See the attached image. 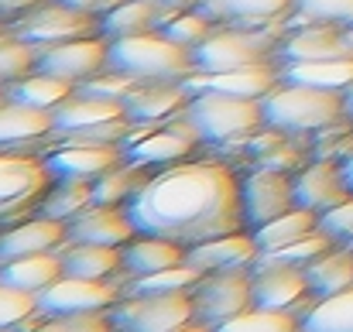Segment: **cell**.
<instances>
[{
    "mask_svg": "<svg viewBox=\"0 0 353 332\" xmlns=\"http://www.w3.org/2000/svg\"><path fill=\"white\" fill-rule=\"evenodd\" d=\"M141 236H161L179 247H196L247 229L240 178L223 161H185L151 175L127 203Z\"/></svg>",
    "mask_w": 353,
    "mask_h": 332,
    "instance_id": "1",
    "label": "cell"
},
{
    "mask_svg": "<svg viewBox=\"0 0 353 332\" xmlns=\"http://www.w3.org/2000/svg\"><path fill=\"white\" fill-rule=\"evenodd\" d=\"M264 123L281 134H319L347 116V93L302 86V83H278L264 100Z\"/></svg>",
    "mask_w": 353,
    "mask_h": 332,
    "instance_id": "2",
    "label": "cell"
},
{
    "mask_svg": "<svg viewBox=\"0 0 353 332\" xmlns=\"http://www.w3.org/2000/svg\"><path fill=\"white\" fill-rule=\"evenodd\" d=\"M107 69L127 72L141 83H154V79L185 83L196 72V59H192V48L165 38L161 31H148V34L114 38L110 55H107Z\"/></svg>",
    "mask_w": 353,
    "mask_h": 332,
    "instance_id": "3",
    "label": "cell"
},
{
    "mask_svg": "<svg viewBox=\"0 0 353 332\" xmlns=\"http://www.w3.org/2000/svg\"><path fill=\"white\" fill-rule=\"evenodd\" d=\"M185 116L192 127L203 134L206 144H234V141H250L264 123V103L250 96H234L220 90H196Z\"/></svg>",
    "mask_w": 353,
    "mask_h": 332,
    "instance_id": "4",
    "label": "cell"
},
{
    "mask_svg": "<svg viewBox=\"0 0 353 332\" xmlns=\"http://www.w3.org/2000/svg\"><path fill=\"white\" fill-rule=\"evenodd\" d=\"M196 72H230L243 65H264L278 59V28H216L203 45L192 48Z\"/></svg>",
    "mask_w": 353,
    "mask_h": 332,
    "instance_id": "5",
    "label": "cell"
},
{
    "mask_svg": "<svg viewBox=\"0 0 353 332\" xmlns=\"http://www.w3.org/2000/svg\"><path fill=\"white\" fill-rule=\"evenodd\" d=\"M107 315L114 332H175L192 322V295H120Z\"/></svg>",
    "mask_w": 353,
    "mask_h": 332,
    "instance_id": "6",
    "label": "cell"
},
{
    "mask_svg": "<svg viewBox=\"0 0 353 332\" xmlns=\"http://www.w3.org/2000/svg\"><path fill=\"white\" fill-rule=\"evenodd\" d=\"M55 185L45 158L21 154V151H0V222H14L28 216L45 192Z\"/></svg>",
    "mask_w": 353,
    "mask_h": 332,
    "instance_id": "7",
    "label": "cell"
},
{
    "mask_svg": "<svg viewBox=\"0 0 353 332\" xmlns=\"http://www.w3.org/2000/svg\"><path fill=\"white\" fill-rule=\"evenodd\" d=\"M14 34L31 41L34 48H52L72 38H93L103 34V17L83 14L62 0H41L31 10H24L14 24Z\"/></svg>",
    "mask_w": 353,
    "mask_h": 332,
    "instance_id": "8",
    "label": "cell"
},
{
    "mask_svg": "<svg viewBox=\"0 0 353 332\" xmlns=\"http://www.w3.org/2000/svg\"><path fill=\"white\" fill-rule=\"evenodd\" d=\"M250 267H234V271H216L203 274V281L189 291L192 295V322L206 329H220L223 322L236 319L240 312L254 309L250 305Z\"/></svg>",
    "mask_w": 353,
    "mask_h": 332,
    "instance_id": "9",
    "label": "cell"
},
{
    "mask_svg": "<svg viewBox=\"0 0 353 332\" xmlns=\"http://www.w3.org/2000/svg\"><path fill=\"white\" fill-rule=\"evenodd\" d=\"M154 130H130L127 137V161H137L144 168H158V165H175L182 158H189L199 144H203V134L192 127V120L185 113L179 116H168L161 123H151Z\"/></svg>",
    "mask_w": 353,
    "mask_h": 332,
    "instance_id": "10",
    "label": "cell"
},
{
    "mask_svg": "<svg viewBox=\"0 0 353 332\" xmlns=\"http://www.w3.org/2000/svg\"><path fill=\"white\" fill-rule=\"evenodd\" d=\"M250 305L254 309H271V312H295L299 319L319 302L309 298V278L305 267H288V264H254L250 267Z\"/></svg>",
    "mask_w": 353,
    "mask_h": 332,
    "instance_id": "11",
    "label": "cell"
},
{
    "mask_svg": "<svg viewBox=\"0 0 353 332\" xmlns=\"http://www.w3.org/2000/svg\"><path fill=\"white\" fill-rule=\"evenodd\" d=\"M240 203L247 229H261L264 222L295 209V175L274 168H254L247 178H240Z\"/></svg>",
    "mask_w": 353,
    "mask_h": 332,
    "instance_id": "12",
    "label": "cell"
},
{
    "mask_svg": "<svg viewBox=\"0 0 353 332\" xmlns=\"http://www.w3.org/2000/svg\"><path fill=\"white\" fill-rule=\"evenodd\" d=\"M120 298V284L114 281H86L62 274L45 291H38V312L52 315H79V312H107Z\"/></svg>",
    "mask_w": 353,
    "mask_h": 332,
    "instance_id": "13",
    "label": "cell"
},
{
    "mask_svg": "<svg viewBox=\"0 0 353 332\" xmlns=\"http://www.w3.org/2000/svg\"><path fill=\"white\" fill-rule=\"evenodd\" d=\"M107 55H110V38L107 34H93V38H72L52 48H38V69L69 83H86L90 76L107 69Z\"/></svg>",
    "mask_w": 353,
    "mask_h": 332,
    "instance_id": "14",
    "label": "cell"
},
{
    "mask_svg": "<svg viewBox=\"0 0 353 332\" xmlns=\"http://www.w3.org/2000/svg\"><path fill=\"white\" fill-rule=\"evenodd\" d=\"M278 59L285 62H326L353 59V34L340 24H299L288 28V38L278 41Z\"/></svg>",
    "mask_w": 353,
    "mask_h": 332,
    "instance_id": "15",
    "label": "cell"
},
{
    "mask_svg": "<svg viewBox=\"0 0 353 332\" xmlns=\"http://www.w3.org/2000/svg\"><path fill=\"white\" fill-rule=\"evenodd\" d=\"M350 196H353V189H350V182H347V175H343V165L340 161L316 158L312 165H305L295 175V206H302V209H309L316 216L336 209Z\"/></svg>",
    "mask_w": 353,
    "mask_h": 332,
    "instance_id": "16",
    "label": "cell"
},
{
    "mask_svg": "<svg viewBox=\"0 0 353 332\" xmlns=\"http://www.w3.org/2000/svg\"><path fill=\"white\" fill-rule=\"evenodd\" d=\"M120 158H127V151H120L117 144H62L45 154V165L55 182H97L100 175L117 168Z\"/></svg>",
    "mask_w": 353,
    "mask_h": 332,
    "instance_id": "17",
    "label": "cell"
},
{
    "mask_svg": "<svg viewBox=\"0 0 353 332\" xmlns=\"http://www.w3.org/2000/svg\"><path fill=\"white\" fill-rule=\"evenodd\" d=\"M261 257V247L254 240V233H227L206 243H196L185 250V264L199 267L203 274H216V271H234V267H254Z\"/></svg>",
    "mask_w": 353,
    "mask_h": 332,
    "instance_id": "18",
    "label": "cell"
},
{
    "mask_svg": "<svg viewBox=\"0 0 353 332\" xmlns=\"http://www.w3.org/2000/svg\"><path fill=\"white\" fill-rule=\"evenodd\" d=\"M137 236V226L130 220L127 206H90L76 220H69V240L65 243H103V247H123Z\"/></svg>",
    "mask_w": 353,
    "mask_h": 332,
    "instance_id": "19",
    "label": "cell"
},
{
    "mask_svg": "<svg viewBox=\"0 0 353 332\" xmlns=\"http://www.w3.org/2000/svg\"><path fill=\"white\" fill-rule=\"evenodd\" d=\"M196 10H203L216 24L236 28H278L295 10V0H199Z\"/></svg>",
    "mask_w": 353,
    "mask_h": 332,
    "instance_id": "20",
    "label": "cell"
},
{
    "mask_svg": "<svg viewBox=\"0 0 353 332\" xmlns=\"http://www.w3.org/2000/svg\"><path fill=\"white\" fill-rule=\"evenodd\" d=\"M278 83H281V72L271 62L243 65V69H230V72H192L185 79L189 93H196V90H220V93L250 96V100H264Z\"/></svg>",
    "mask_w": 353,
    "mask_h": 332,
    "instance_id": "21",
    "label": "cell"
},
{
    "mask_svg": "<svg viewBox=\"0 0 353 332\" xmlns=\"http://www.w3.org/2000/svg\"><path fill=\"white\" fill-rule=\"evenodd\" d=\"M65 240H69V222L62 220L38 216V220L17 222V226L0 233V264L17 260V257H31V253L59 250V247H65Z\"/></svg>",
    "mask_w": 353,
    "mask_h": 332,
    "instance_id": "22",
    "label": "cell"
},
{
    "mask_svg": "<svg viewBox=\"0 0 353 332\" xmlns=\"http://www.w3.org/2000/svg\"><path fill=\"white\" fill-rule=\"evenodd\" d=\"M55 130V113L28 107L21 100L0 96V151H21L24 144L48 141Z\"/></svg>",
    "mask_w": 353,
    "mask_h": 332,
    "instance_id": "23",
    "label": "cell"
},
{
    "mask_svg": "<svg viewBox=\"0 0 353 332\" xmlns=\"http://www.w3.org/2000/svg\"><path fill=\"white\" fill-rule=\"evenodd\" d=\"M192 93L185 83H168V79H154V83H137V90L123 100L127 103V116L134 123H161L168 116L189 107Z\"/></svg>",
    "mask_w": 353,
    "mask_h": 332,
    "instance_id": "24",
    "label": "cell"
},
{
    "mask_svg": "<svg viewBox=\"0 0 353 332\" xmlns=\"http://www.w3.org/2000/svg\"><path fill=\"white\" fill-rule=\"evenodd\" d=\"M52 113H55V130L52 134H72V130H86V127L123 120L127 116V103L123 100H103V96L76 90L69 100H62Z\"/></svg>",
    "mask_w": 353,
    "mask_h": 332,
    "instance_id": "25",
    "label": "cell"
},
{
    "mask_svg": "<svg viewBox=\"0 0 353 332\" xmlns=\"http://www.w3.org/2000/svg\"><path fill=\"white\" fill-rule=\"evenodd\" d=\"M120 253H123V271H120L123 284L134 281V278H144V274L185 264V247H179L172 240H161V236H141V233L130 243H123Z\"/></svg>",
    "mask_w": 353,
    "mask_h": 332,
    "instance_id": "26",
    "label": "cell"
},
{
    "mask_svg": "<svg viewBox=\"0 0 353 332\" xmlns=\"http://www.w3.org/2000/svg\"><path fill=\"white\" fill-rule=\"evenodd\" d=\"M62 267L69 278H86V281H110L123 271V253L120 247H103V243H65L59 247ZM117 284V281H114Z\"/></svg>",
    "mask_w": 353,
    "mask_h": 332,
    "instance_id": "27",
    "label": "cell"
},
{
    "mask_svg": "<svg viewBox=\"0 0 353 332\" xmlns=\"http://www.w3.org/2000/svg\"><path fill=\"white\" fill-rule=\"evenodd\" d=\"M182 14V10H179ZM175 17V10H165L151 0H123L117 3L107 17H103V34L114 38H130V34H148V31H161L168 21Z\"/></svg>",
    "mask_w": 353,
    "mask_h": 332,
    "instance_id": "28",
    "label": "cell"
},
{
    "mask_svg": "<svg viewBox=\"0 0 353 332\" xmlns=\"http://www.w3.org/2000/svg\"><path fill=\"white\" fill-rule=\"evenodd\" d=\"M309 278V295L312 298H330L353 288V247L350 243H336L330 247L323 257H316L305 267Z\"/></svg>",
    "mask_w": 353,
    "mask_h": 332,
    "instance_id": "29",
    "label": "cell"
},
{
    "mask_svg": "<svg viewBox=\"0 0 353 332\" xmlns=\"http://www.w3.org/2000/svg\"><path fill=\"white\" fill-rule=\"evenodd\" d=\"M62 274H65V267H62L59 250L31 253V257H17V260L0 264V284H10V288H21V291H31V295L45 291Z\"/></svg>",
    "mask_w": 353,
    "mask_h": 332,
    "instance_id": "30",
    "label": "cell"
},
{
    "mask_svg": "<svg viewBox=\"0 0 353 332\" xmlns=\"http://www.w3.org/2000/svg\"><path fill=\"white\" fill-rule=\"evenodd\" d=\"M281 83H302V86H319V90H336L347 93L353 86V59H326V62H285Z\"/></svg>",
    "mask_w": 353,
    "mask_h": 332,
    "instance_id": "31",
    "label": "cell"
},
{
    "mask_svg": "<svg viewBox=\"0 0 353 332\" xmlns=\"http://www.w3.org/2000/svg\"><path fill=\"white\" fill-rule=\"evenodd\" d=\"M151 168L137 165V161H127L110 168L107 175H100L93 182V206H127L148 182H151Z\"/></svg>",
    "mask_w": 353,
    "mask_h": 332,
    "instance_id": "32",
    "label": "cell"
},
{
    "mask_svg": "<svg viewBox=\"0 0 353 332\" xmlns=\"http://www.w3.org/2000/svg\"><path fill=\"white\" fill-rule=\"evenodd\" d=\"M72 93H76V83L59 79V76H48V72H41V69H34L31 76H24V79L3 86V96L21 100V103H28V107H41V110H55V107H59L62 100H69Z\"/></svg>",
    "mask_w": 353,
    "mask_h": 332,
    "instance_id": "33",
    "label": "cell"
},
{
    "mask_svg": "<svg viewBox=\"0 0 353 332\" xmlns=\"http://www.w3.org/2000/svg\"><path fill=\"white\" fill-rule=\"evenodd\" d=\"M312 229H319V216L302 209V206H295L285 216H278V220L264 222L261 229H254V240H257L261 253H268V250H278V247H288V243L309 236Z\"/></svg>",
    "mask_w": 353,
    "mask_h": 332,
    "instance_id": "34",
    "label": "cell"
},
{
    "mask_svg": "<svg viewBox=\"0 0 353 332\" xmlns=\"http://www.w3.org/2000/svg\"><path fill=\"white\" fill-rule=\"evenodd\" d=\"M93 206V182H72V178H65V182H55L48 192H45V199L38 203V213L41 216H48V220H76L79 213H86Z\"/></svg>",
    "mask_w": 353,
    "mask_h": 332,
    "instance_id": "35",
    "label": "cell"
},
{
    "mask_svg": "<svg viewBox=\"0 0 353 332\" xmlns=\"http://www.w3.org/2000/svg\"><path fill=\"white\" fill-rule=\"evenodd\" d=\"M199 281H203V271H199V267H192V264H175V267H165V271H154V274H144V278L127 281L120 295H172V291H192Z\"/></svg>",
    "mask_w": 353,
    "mask_h": 332,
    "instance_id": "36",
    "label": "cell"
},
{
    "mask_svg": "<svg viewBox=\"0 0 353 332\" xmlns=\"http://www.w3.org/2000/svg\"><path fill=\"white\" fill-rule=\"evenodd\" d=\"M302 332H353V288L319 298L302 315Z\"/></svg>",
    "mask_w": 353,
    "mask_h": 332,
    "instance_id": "37",
    "label": "cell"
},
{
    "mask_svg": "<svg viewBox=\"0 0 353 332\" xmlns=\"http://www.w3.org/2000/svg\"><path fill=\"white\" fill-rule=\"evenodd\" d=\"M38 69V48L24 38H17L14 31L3 34L0 31V86H10L24 76H31Z\"/></svg>",
    "mask_w": 353,
    "mask_h": 332,
    "instance_id": "38",
    "label": "cell"
},
{
    "mask_svg": "<svg viewBox=\"0 0 353 332\" xmlns=\"http://www.w3.org/2000/svg\"><path fill=\"white\" fill-rule=\"evenodd\" d=\"M299 24L353 28V0H295V10L285 21V28H299Z\"/></svg>",
    "mask_w": 353,
    "mask_h": 332,
    "instance_id": "39",
    "label": "cell"
},
{
    "mask_svg": "<svg viewBox=\"0 0 353 332\" xmlns=\"http://www.w3.org/2000/svg\"><path fill=\"white\" fill-rule=\"evenodd\" d=\"M330 247H336L323 229H312L309 236L288 243V247H278V250H268L257 257V264H288V267H309L316 257H323Z\"/></svg>",
    "mask_w": 353,
    "mask_h": 332,
    "instance_id": "40",
    "label": "cell"
},
{
    "mask_svg": "<svg viewBox=\"0 0 353 332\" xmlns=\"http://www.w3.org/2000/svg\"><path fill=\"white\" fill-rule=\"evenodd\" d=\"M213 332H302V319L295 312H271V309H247L236 319L223 322Z\"/></svg>",
    "mask_w": 353,
    "mask_h": 332,
    "instance_id": "41",
    "label": "cell"
},
{
    "mask_svg": "<svg viewBox=\"0 0 353 332\" xmlns=\"http://www.w3.org/2000/svg\"><path fill=\"white\" fill-rule=\"evenodd\" d=\"M220 24L216 21H210L203 10H182V14H175L165 28H161V34L165 38H172V41H179V45H185V48H196V45H203L213 31H216Z\"/></svg>",
    "mask_w": 353,
    "mask_h": 332,
    "instance_id": "42",
    "label": "cell"
},
{
    "mask_svg": "<svg viewBox=\"0 0 353 332\" xmlns=\"http://www.w3.org/2000/svg\"><path fill=\"white\" fill-rule=\"evenodd\" d=\"M38 312V295L0 284V329H17Z\"/></svg>",
    "mask_w": 353,
    "mask_h": 332,
    "instance_id": "43",
    "label": "cell"
},
{
    "mask_svg": "<svg viewBox=\"0 0 353 332\" xmlns=\"http://www.w3.org/2000/svg\"><path fill=\"white\" fill-rule=\"evenodd\" d=\"M34 332H114L107 312H79V315H52L41 319Z\"/></svg>",
    "mask_w": 353,
    "mask_h": 332,
    "instance_id": "44",
    "label": "cell"
},
{
    "mask_svg": "<svg viewBox=\"0 0 353 332\" xmlns=\"http://www.w3.org/2000/svg\"><path fill=\"white\" fill-rule=\"evenodd\" d=\"M319 229L333 240V243H353V196L347 203H340L336 209L319 216Z\"/></svg>",
    "mask_w": 353,
    "mask_h": 332,
    "instance_id": "45",
    "label": "cell"
},
{
    "mask_svg": "<svg viewBox=\"0 0 353 332\" xmlns=\"http://www.w3.org/2000/svg\"><path fill=\"white\" fill-rule=\"evenodd\" d=\"M62 3H69V7H76V10H83V14H93V17H107L123 0H62Z\"/></svg>",
    "mask_w": 353,
    "mask_h": 332,
    "instance_id": "46",
    "label": "cell"
},
{
    "mask_svg": "<svg viewBox=\"0 0 353 332\" xmlns=\"http://www.w3.org/2000/svg\"><path fill=\"white\" fill-rule=\"evenodd\" d=\"M34 3H41V0H0V17H21Z\"/></svg>",
    "mask_w": 353,
    "mask_h": 332,
    "instance_id": "47",
    "label": "cell"
},
{
    "mask_svg": "<svg viewBox=\"0 0 353 332\" xmlns=\"http://www.w3.org/2000/svg\"><path fill=\"white\" fill-rule=\"evenodd\" d=\"M151 3H158V7H165V10H175V14H179V10H192L199 0H151Z\"/></svg>",
    "mask_w": 353,
    "mask_h": 332,
    "instance_id": "48",
    "label": "cell"
},
{
    "mask_svg": "<svg viewBox=\"0 0 353 332\" xmlns=\"http://www.w3.org/2000/svg\"><path fill=\"white\" fill-rule=\"evenodd\" d=\"M343 175H347V182H350V189H353V154L343 161Z\"/></svg>",
    "mask_w": 353,
    "mask_h": 332,
    "instance_id": "49",
    "label": "cell"
},
{
    "mask_svg": "<svg viewBox=\"0 0 353 332\" xmlns=\"http://www.w3.org/2000/svg\"><path fill=\"white\" fill-rule=\"evenodd\" d=\"M175 332H213V329H206V326H199V322H189V326H182V329H175Z\"/></svg>",
    "mask_w": 353,
    "mask_h": 332,
    "instance_id": "50",
    "label": "cell"
},
{
    "mask_svg": "<svg viewBox=\"0 0 353 332\" xmlns=\"http://www.w3.org/2000/svg\"><path fill=\"white\" fill-rule=\"evenodd\" d=\"M347 116H350V120H353V86H350V90H347Z\"/></svg>",
    "mask_w": 353,
    "mask_h": 332,
    "instance_id": "51",
    "label": "cell"
},
{
    "mask_svg": "<svg viewBox=\"0 0 353 332\" xmlns=\"http://www.w3.org/2000/svg\"><path fill=\"white\" fill-rule=\"evenodd\" d=\"M0 332H17V329H0Z\"/></svg>",
    "mask_w": 353,
    "mask_h": 332,
    "instance_id": "52",
    "label": "cell"
},
{
    "mask_svg": "<svg viewBox=\"0 0 353 332\" xmlns=\"http://www.w3.org/2000/svg\"><path fill=\"white\" fill-rule=\"evenodd\" d=\"M0 96H3V86H0Z\"/></svg>",
    "mask_w": 353,
    "mask_h": 332,
    "instance_id": "53",
    "label": "cell"
},
{
    "mask_svg": "<svg viewBox=\"0 0 353 332\" xmlns=\"http://www.w3.org/2000/svg\"><path fill=\"white\" fill-rule=\"evenodd\" d=\"M350 34H353V28H350Z\"/></svg>",
    "mask_w": 353,
    "mask_h": 332,
    "instance_id": "54",
    "label": "cell"
},
{
    "mask_svg": "<svg viewBox=\"0 0 353 332\" xmlns=\"http://www.w3.org/2000/svg\"><path fill=\"white\" fill-rule=\"evenodd\" d=\"M350 247H353V243H350Z\"/></svg>",
    "mask_w": 353,
    "mask_h": 332,
    "instance_id": "55",
    "label": "cell"
}]
</instances>
